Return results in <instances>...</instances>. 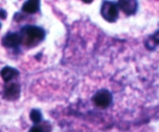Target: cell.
I'll return each instance as SVG.
<instances>
[{
  "mask_svg": "<svg viewBox=\"0 0 159 132\" xmlns=\"http://www.w3.org/2000/svg\"><path fill=\"white\" fill-rule=\"evenodd\" d=\"M44 30L37 26H26L21 31L22 42L25 40L26 45L33 47L38 44L45 38Z\"/></svg>",
  "mask_w": 159,
  "mask_h": 132,
  "instance_id": "1",
  "label": "cell"
},
{
  "mask_svg": "<svg viewBox=\"0 0 159 132\" xmlns=\"http://www.w3.org/2000/svg\"><path fill=\"white\" fill-rule=\"evenodd\" d=\"M101 15L109 23H114L119 16V9L117 5L113 2L105 1L101 6Z\"/></svg>",
  "mask_w": 159,
  "mask_h": 132,
  "instance_id": "2",
  "label": "cell"
},
{
  "mask_svg": "<svg viewBox=\"0 0 159 132\" xmlns=\"http://www.w3.org/2000/svg\"><path fill=\"white\" fill-rule=\"evenodd\" d=\"M93 101L95 105L100 108H107L113 101L111 93L107 89H101L93 96Z\"/></svg>",
  "mask_w": 159,
  "mask_h": 132,
  "instance_id": "3",
  "label": "cell"
},
{
  "mask_svg": "<svg viewBox=\"0 0 159 132\" xmlns=\"http://www.w3.org/2000/svg\"><path fill=\"white\" fill-rule=\"evenodd\" d=\"M20 85L16 82H11L5 86L3 90V98L6 100H16L20 96Z\"/></svg>",
  "mask_w": 159,
  "mask_h": 132,
  "instance_id": "4",
  "label": "cell"
},
{
  "mask_svg": "<svg viewBox=\"0 0 159 132\" xmlns=\"http://www.w3.org/2000/svg\"><path fill=\"white\" fill-rule=\"evenodd\" d=\"M22 43V37L18 33H8L2 39V44L6 48H17Z\"/></svg>",
  "mask_w": 159,
  "mask_h": 132,
  "instance_id": "5",
  "label": "cell"
},
{
  "mask_svg": "<svg viewBox=\"0 0 159 132\" xmlns=\"http://www.w3.org/2000/svg\"><path fill=\"white\" fill-rule=\"evenodd\" d=\"M117 3L118 9H120L127 16L134 15L138 11V3L137 1H119Z\"/></svg>",
  "mask_w": 159,
  "mask_h": 132,
  "instance_id": "6",
  "label": "cell"
},
{
  "mask_svg": "<svg viewBox=\"0 0 159 132\" xmlns=\"http://www.w3.org/2000/svg\"><path fill=\"white\" fill-rule=\"evenodd\" d=\"M19 75V71L10 66H5L0 71V75L5 82L8 83Z\"/></svg>",
  "mask_w": 159,
  "mask_h": 132,
  "instance_id": "7",
  "label": "cell"
},
{
  "mask_svg": "<svg viewBox=\"0 0 159 132\" xmlns=\"http://www.w3.org/2000/svg\"><path fill=\"white\" fill-rule=\"evenodd\" d=\"M40 2L37 0L26 1L22 6V11L30 14H34L40 10Z\"/></svg>",
  "mask_w": 159,
  "mask_h": 132,
  "instance_id": "8",
  "label": "cell"
},
{
  "mask_svg": "<svg viewBox=\"0 0 159 132\" xmlns=\"http://www.w3.org/2000/svg\"><path fill=\"white\" fill-rule=\"evenodd\" d=\"M158 45H159V30L151 35L145 42L146 48L150 51L155 50Z\"/></svg>",
  "mask_w": 159,
  "mask_h": 132,
  "instance_id": "9",
  "label": "cell"
},
{
  "mask_svg": "<svg viewBox=\"0 0 159 132\" xmlns=\"http://www.w3.org/2000/svg\"><path fill=\"white\" fill-rule=\"evenodd\" d=\"M30 117L34 124H37L42 121V113L37 109H33L30 113Z\"/></svg>",
  "mask_w": 159,
  "mask_h": 132,
  "instance_id": "10",
  "label": "cell"
},
{
  "mask_svg": "<svg viewBox=\"0 0 159 132\" xmlns=\"http://www.w3.org/2000/svg\"><path fill=\"white\" fill-rule=\"evenodd\" d=\"M45 129L43 128L41 126L38 125H34L33 126L30 128V130H29V132H44Z\"/></svg>",
  "mask_w": 159,
  "mask_h": 132,
  "instance_id": "11",
  "label": "cell"
},
{
  "mask_svg": "<svg viewBox=\"0 0 159 132\" xmlns=\"http://www.w3.org/2000/svg\"><path fill=\"white\" fill-rule=\"evenodd\" d=\"M7 17V12L5 9H0V18L2 19V20H5Z\"/></svg>",
  "mask_w": 159,
  "mask_h": 132,
  "instance_id": "12",
  "label": "cell"
},
{
  "mask_svg": "<svg viewBox=\"0 0 159 132\" xmlns=\"http://www.w3.org/2000/svg\"><path fill=\"white\" fill-rule=\"evenodd\" d=\"M83 2H85V3H92V2H93V1H83Z\"/></svg>",
  "mask_w": 159,
  "mask_h": 132,
  "instance_id": "13",
  "label": "cell"
},
{
  "mask_svg": "<svg viewBox=\"0 0 159 132\" xmlns=\"http://www.w3.org/2000/svg\"><path fill=\"white\" fill-rule=\"evenodd\" d=\"M1 26H2V25H1V23H0V28H1Z\"/></svg>",
  "mask_w": 159,
  "mask_h": 132,
  "instance_id": "14",
  "label": "cell"
}]
</instances>
